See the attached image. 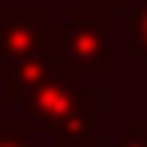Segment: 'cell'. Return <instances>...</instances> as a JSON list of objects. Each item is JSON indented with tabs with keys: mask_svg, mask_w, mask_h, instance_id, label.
<instances>
[{
	"mask_svg": "<svg viewBox=\"0 0 147 147\" xmlns=\"http://www.w3.org/2000/svg\"><path fill=\"white\" fill-rule=\"evenodd\" d=\"M113 41H116V34H113L110 14L75 7V10L65 14L62 24H55L48 55L55 58L58 69L110 75L116 69V45Z\"/></svg>",
	"mask_w": 147,
	"mask_h": 147,
	"instance_id": "cell-1",
	"label": "cell"
},
{
	"mask_svg": "<svg viewBox=\"0 0 147 147\" xmlns=\"http://www.w3.org/2000/svg\"><path fill=\"white\" fill-rule=\"evenodd\" d=\"M51 10H3L0 7V75H7L14 65L48 55L51 31H55Z\"/></svg>",
	"mask_w": 147,
	"mask_h": 147,
	"instance_id": "cell-2",
	"label": "cell"
},
{
	"mask_svg": "<svg viewBox=\"0 0 147 147\" xmlns=\"http://www.w3.org/2000/svg\"><path fill=\"white\" fill-rule=\"evenodd\" d=\"M86 86H89V82H86V72L58 69V72L24 103V123H28L34 134L51 137V134L65 123V116L75 110V103H79V96L86 92Z\"/></svg>",
	"mask_w": 147,
	"mask_h": 147,
	"instance_id": "cell-3",
	"label": "cell"
},
{
	"mask_svg": "<svg viewBox=\"0 0 147 147\" xmlns=\"http://www.w3.org/2000/svg\"><path fill=\"white\" fill-rule=\"evenodd\" d=\"M96 120H99V89L86 86L75 110L51 134V147H99L96 144Z\"/></svg>",
	"mask_w": 147,
	"mask_h": 147,
	"instance_id": "cell-4",
	"label": "cell"
},
{
	"mask_svg": "<svg viewBox=\"0 0 147 147\" xmlns=\"http://www.w3.org/2000/svg\"><path fill=\"white\" fill-rule=\"evenodd\" d=\"M55 72H58V65H55L51 55H38V58H28V62L14 65L3 75V103L7 106H24Z\"/></svg>",
	"mask_w": 147,
	"mask_h": 147,
	"instance_id": "cell-5",
	"label": "cell"
},
{
	"mask_svg": "<svg viewBox=\"0 0 147 147\" xmlns=\"http://www.w3.org/2000/svg\"><path fill=\"white\" fill-rule=\"evenodd\" d=\"M0 147H38L34 144V130L24 120L0 116Z\"/></svg>",
	"mask_w": 147,
	"mask_h": 147,
	"instance_id": "cell-6",
	"label": "cell"
},
{
	"mask_svg": "<svg viewBox=\"0 0 147 147\" xmlns=\"http://www.w3.org/2000/svg\"><path fill=\"white\" fill-rule=\"evenodd\" d=\"M130 58H147V0L134 10L130 17V41H127Z\"/></svg>",
	"mask_w": 147,
	"mask_h": 147,
	"instance_id": "cell-7",
	"label": "cell"
},
{
	"mask_svg": "<svg viewBox=\"0 0 147 147\" xmlns=\"http://www.w3.org/2000/svg\"><path fill=\"white\" fill-rule=\"evenodd\" d=\"M116 147H147V116H134L116 137Z\"/></svg>",
	"mask_w": 147,
	"mask_h": 147,
	"instance_id": "cell-8",
	"label": "cell"
},
{
	"mask_svg": "<svg viewBox=\"0 0 147 147\" xmlns=\"http://www.w3.org/2000/svg\"><path fill=\"white\" fill-rule=\"evenodd\" d=\"M82 7L86 10H96V14H123V10H130V0H82Z\"/></svg>",
	"mask_w": 147,
	"mask_h": 147,
	"instance_id": "cell-9",
	"label": "cell"
}]
</instances>
